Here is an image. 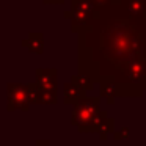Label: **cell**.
<instances>
[{
  "mask_svg": "<svg viewBox=\"0 0 146 146\" xmlns=\"http://www.w3.org/2000/svg\"><path fill=\"white\" fill-rule=\"evenodd\" d=\"M35 96L36 104H57L58 71L55 68H38L35 71Z\"/></svg>",
  "mask_w": 146,
  "mask_h": 146,
  "instance_id": "cell-3",
  "label": "cell"
},
{
  "mask_svg": "<svg viewBox=\"0 0 146 146\" xmlns=\"http://www.w3.org/2000/svg\"><path fill=\"white\" fill-rule=\"evenodd\" d=\"M145 16H146V14H145Z\"/></svg>",
  "mask_w": 146,
  "mask_h": 146,
  "instance_id": "cell-15",
  "label": "cell"
},
{
  "mask_svg": "<svg viewBox=\"0 0 146 146\" xmlns=\"http://www.w3.org/2000/svg\"><path fill=\"white\" fill-rule=\"evenodd\" d=\"M94 5L88 0H71V10L64 11V17L71 19V32L77 33L86 24L88 17L94 11Z\"/></svg>",
  "mask_w": 146,
  "mask_h": 146,
  "instance_id": "cell-5",
  "label": "cell"
},
{
  "mask_svg": "<svg viewBox=\"0 0 146 146\" xmlns=\"http://www.w3.org/2000/svg\"><path fill=\"white\" fill-rule=\"evenodd\" d=\"M71 83L76 85L79 90H82L83 93L93 91V88H94V82H93L90 77L82 76V74H74V76L71 77Z\"/></svg>",
  "mask_w": 146,
  "mask_h": 146,
  "instance_id": "cell-8",
  "label": "cell"
},
{
  "mask_svg": "<svg viewBox=\"0 0 146 146\" xmlns=\"http://www.w3.org/2000/svg\"><path fill=\"white\" fill-rule=\"evenodd\" d=\"M90 3H93L94 7H102V5H105V3H108L110 0H88Z\"/></svg>",
  "mask_w": 146,
  "mask_h": 146,
  "instance_id": "cell-11",
  "label": "cell"
},
{
  "mask_svg": "<svg viewBox=\"0 0 146 146\" xmlns=\"http://www.w3.org/2000/svg\"><path fill=\"white\" fill-rule=\"evenodd\" d=\"M30 104H36L35 93L32 90V85L29 83H17L8 82L7 83V110H22L29 111Z\"/></svg>",
  "mask_w": 146,
  "mask_h": 146,
  "instance_id": "cell-4",
  "label": "cell"
},
{
  "mask_svg": "<svg viewBox=\"0 0 146 146\" xmlns=\"http://www.w3.org/2000/svg\"><path fill=\"white\" fill-rule=\"evenodd\" d=\"M143 2V7H145V11H146V0H141Z\"/></svg>",
  "mask_w": 146,
  "mask_h": 146,
  "instance_id": "cell-14",
  "label": "cell"
},
{
  "mask_svg": "<svg viewBox=\"0 0 146 146\" xmlns=\"http://www.w3.org/2000/svg\"><path fill=\"white\" fill-rule=\"evenodd\" d=\"M83 98H86V93H83L82 90H79L71 82H68L63 85V102L64 104L76 105L77 102H80Z\"/></svg>",
  "mask_w": 146,
  "mask_h": 146,
  "instance_id": "cell-7",
  "label": "cell"
},
{
  "mask_svg": "<svg viewBox=\"0 0 146 146\" xmlns=\"http://www.w3.org/2000/svg\"><path fill=\"white\" fill-rule=\"evenodd\" d=\"M99 93H101V98H105L108 105H113L116 101L118 94H116V88H115L113 83L110 82H104L99 85Z\"/></svg>",
  "mask_w": 146,
  "mask_h": 146,
  "instance_id": "cell-9",
  "label": "cell"
},
{
  "mask_svg": "<svg viewBox=\"0 0 146 146\" xmlns=\"http://www.w3.org/2000/svg\"><path fill=\"white\" fill-rule=\"evenodd\" d=\"M21 46L29 49L32 54L41 55L44 52V33L42 32H30L29 36L21 41Z\"/></svg>",
  "mask_w": 146,
  "mask_h": 146,
  "instance_id": "cell-6",
  "label": "cell"
},
{
  "mask_svg": "<svg viewBox=\"0 0 146 146\" xmlns=\"http://www.w3.org/2000/svg\"><path fill=\"white\" fill-rule=\"evenodd\" d=\"M46 5H60V3H64V0H42Z\"/></svg>",
  "mask_w": 146,
  "mask_h": 146,
  "instance_id": "cell-13",
  "label": "cell"
},
{
  "mask_svg": "<svg viewBox=\"0 0 146 146\" xmlns=\"http://www.w3.org/2000/svg\"><path fill=\"white\" fill-rule=\"evenodd\" d=\"M99 96H86L77 102L72 108L71 124L80 133H99L102 141H107L108 135L115 133V119L108 116L107 110H101Z\"/></svg>",
  "mask_w": 146,
  "mask_h": 146,
  "instance_id": "cell-2",
  "label": "cell"
},
{
  "mask_svg": "<svg viewBox=\"0 0 146 146\" xmlns=\"http://www.w3.org/2000/svg\"><path fill=\"white\" fill-rule=\"evenodd\" d=\"M77 68L82 76L110 82L118 98L146 93V16H135L123 0L96 7L77 32Z\"/></svg>",
  "mask_w": 146,
  "mask_h": 146,
  "instance_id": "cell-1",
  "label": "cell"
},
{
  "mask_svg": "<svg viewBox=\"0 0 146 146\" xmlns=\"http://www.w3.org/2000/svg\"><path fill=\"white\" fill-rule=\"evenodd\" d=\"M129 127H123L121 130H118V132H115L113 133V138H115V141H121V140H126V138H129Z\"/></svg>",
  "mask_w": 146,
  "mask_h": 146,
  "instance_id": "cell-10",
  "label": "cell"
},
{
  "mask_svg": "<svg viewBox=\"0 0 146 146\" xmlns=\"http://www.w3.org/2000/svg\"><path fill=\"white\" fill-rule=\"evenodd\" d=\"M33 146H52L49 140H36Z\"/></svg>",
  "mask_w": 146,
  "mask_h": 146,
  "instance_id": "cell-12",
  "label": "cell"
}]
</instances>
